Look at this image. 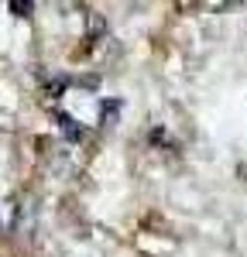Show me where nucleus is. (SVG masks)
Segmentation results:
<instances>
[{
  "label": "nucleus",
  "mask_w": 247,
  "mask_h": 257,
  "mask_svg": "<svg viewBox=\"0 0 247 257\" xmlns=\"http://www.w3.org/2000/svg\"><path fill=\"white\" fill-rule=\"evenodd\" d=\"M11 11H14L18 18H24V14H31V0H11Z\"/></svg>",
  "instance_id": "obj_1"
}]
</instances>
